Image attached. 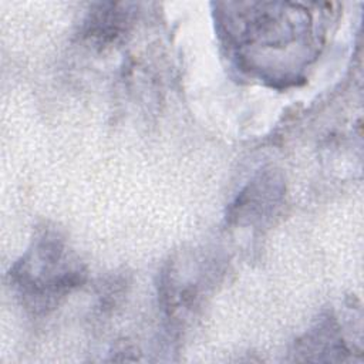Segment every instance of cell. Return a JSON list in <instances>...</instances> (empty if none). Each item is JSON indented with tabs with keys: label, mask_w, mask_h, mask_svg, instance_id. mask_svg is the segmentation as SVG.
<instances>
[{
	"label": "cell",
	"mask_w": 364,
	"mask_h": 364,
	"mask_svg": "<svg viewBox=\"0 0 364 364\" xmlns=\"http://www.w3.org/2000/svg\"><path fill=\"white\" fill-rule=\"evenodd\" d=\"M84 279L80 260L64 239L47 230L10 270V283L21 301L34 311L57 306Z\"/></svg>",
	"instance_id": "6da1fadb"
},
{
	"label": "cell",
	"mask_w": 364,
	"mask_h": 364,
	"mask_svg": "<svg viewBox=\"0 0 364 364\" xmlns=\"http://www.w3.org/2000/svg\"><path fill=\"white\" fill-rule=\"evenodd\" d=\"M229 33L243 48L283 51L304 46L311 37V14L300 4L233 3Z\"/></svg>",
	"instance_id": "7a4b0ae2"
},
{
	"label": "cell",
	"mask_w": 364,
	"mask_h": 364,
	"mask_svg": "<svg viewBox=\"0 0 364 364\" xmlns=\"http://www.w3.org/2000/svg\"><path fill=\"white\" fill-rule=\"evenodd\" d=\"M134 11L128 3H100L84 20L82 36L95 46L111 44L128 31Z\"/></svg>",
	"instance_id": "3957f363"
}]
</instances>
